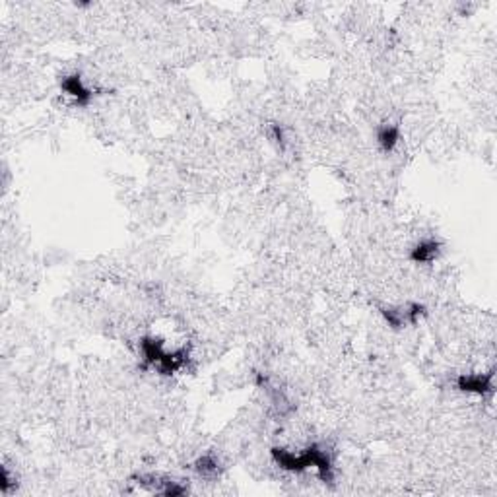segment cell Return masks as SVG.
<instances>
[{
  "mask_svg": "<svg viewBox=\"0 0 497 497\" xmlns=\"http://www.w3.org/2000/svg\"><path fill=\"white\" fill-rule=\"evenodd\" d=\"M194 468H197V472H199V474H202V476H216L217 462L214 461L212 457H202V459H199V461H197Z\"/></svg>",
  "mask_w": 497,
  "mask_h": 497,
  "instance_id": "52a82bcc",
  "label": "cell"
},
{
  "mask_svg": "<svg viewBox=\"0 0 497 497\" xmlns=\"http://www.w3.org/2000/svg\"><path fill=\"white\" fill-rule=\"evenodd\" d=\"M379 144L383 148V152H390L395 146H397L398 138H400V130L398 127H392V125H387L379 130Z\"/></svg>",
  "mask_w": 497,
  "mask_h": 497,
  "instance_id": "8992f818",
  "label": "cell"
},
{
  "mask_svg": "<svg viewBox=\"0 0 497 497\" xmlns=\"http://www.w3.org/2000/svg\"><path fill=\"white\" fill-rule=\"evenodd\" d=\"M457 387L464 392H476L486 395L494 390V373L488 375H461L457 381Z\"/></svg>",
  "mask_w": 497,
  "mask_h": 497,
  "instance_id": "3957f363",
  "label": "cell"
},
{
  "mask_svg": "<svg viewBox=\"0 0 497 497\" xmlns=\"http://www.w3.org/2000/svg\"><path fill=\"white\" fill-rule=\"evenodd\" d=\"M272 457L286 471L299 472L305 471L309 466H315L316 472H319V478L323 480V482H332V464H330V459L316 445L309 447L303 454H293V452L284 451V449H272Z\"/></svg>",
  "mask_w": 497,
  "mask_h": 497,
  "instance_id": "6da1fadb",
  "label": "cell"
},
{
  "mask_svg": "<svg viewBox=\"0 0 497 497\" xmlns=\"http://www.w3.org/2000/svg\"><path fill=\"white\" fill-rule=\"evenodd\" d=\"M140 346H142L146 362L155 365L162 373H167V375H169V373H175L177 369H181L183 365L187 363V352H185V350L171 353L165 352L162 342L155 340V338H144V340L140 342Z\"/></svg>",
  "mask_w": 497,
  "mask_h": 497,
  "instance_id": "7a4b0ae2",
  "label": "cell"
},
{
  "mask_svg": "<svg viewBox=\"0 0 497 497\" xmlns=\"http://www.w3.org/2000/svg\"><path fill=\"white\" fill-rule=\"evenodd\" d=\"M439 253V243L437 241H424L416 249H412L410 259L414 262H431Z\"/></svg>",
  "mask_w": 497,
  "mask_h": 497,
  "instance_id": "5b68a950",
  "label": "cell"
},
{
  "mask_svg": "<svg viewBox=\"0 0 497 497\" xmlns=\"http://www.w3.org/2000/svg\"><path fill=\"white\" fill-rule=\"evenodd\" d=\"M61 86H63V90L76 101V105H80V107H86L91 101V98H93V91L88 90V88L82 84L80 76H76V74H74V76H66Z\"/></svg>",
  "mask_w": 497,
  "mask_h": 497,
  "instance_id": "277c9868",
  "label": "cell"
}]
</instances>
